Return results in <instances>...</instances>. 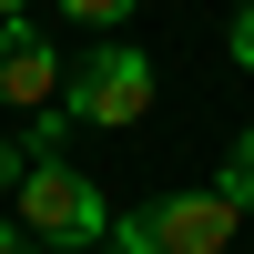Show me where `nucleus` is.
<instances>
[{
    "label": "nucleus",
    "mask_w": 254,
    "mask_h": 254,
    "mask_svg": "<svg viewBox=\"0 0 254 254\" xmlns=\"http://www.w3.org/2000/svg\"><path fill=\"white\" fill-rule=\"evenodd\" d=\"M0 254H41V244H31V234H20V224H0Z\"/></svg>",
    "instance_id": "nucleus-10"
},
{
    "label": "nucleus",
    "mask_w": 254,
    "mask_h": 254,
    "mask_svg": "<svg viewBox=\"0 0 254 254\" xmlns=\"http://www.w3.org/2000/svg\"><path fill=\"white\" fill-rule=\"evenodd\" d=\"M71 132H81V122L61 112V102H51V112H31V132H20V153H31V163H61V142H71Z\"/></svg>",
    "instance_id": "nucleus-5"
},
{
    "label": "nucleus",
    "mask_w": 254,
    "mask_h": 254,
    "mask_svg": "<svg viewBox=\"0 0 254 254\" xmlns=\"http://www.w3.org/2000/svg\"><path fill=\"white\" fill-rule=\"evenodd\" d=\"M0 102H31V112L61 102V51H51V31L0 20Z\"/></svg>",
    "instance_id": "nucleus-4"
},
{
    "label": "nucleus",
    "mask_w": 254,
    "mask_h": 254,
    "mask_svg": "<svg viewBox=\"0 0 254 254\" xmlns=\"http://www.w3.org/2000/svg\"><path fill=\"white\" fill-rule=\"evenodd\" d=\"M153 81H163V61L132 51V41H112V51H92L71 81H61V112H71V122H102V132H122V122L153 112Z\"/></svg>",
    "instance_id": "nucleus-3"
},
{
    "label": "nucleus",
    "mask_w": 254,
    "mask_h": 254,
    "mask_svg": "<svg viewBox=\"0 0 254 254\" xmlns=\"http://www.w3.org/2000/svg\"><path fill=\"white\" fill-rule=\"evenodd\" d=\"M20 173H31V153H20V142H10V132H0V193H10V183H20Z\"/></svg>",
    "instance_id": "nucleus-9"
},
{
    "label": "nucleus",
    "mask_w": 254,
    "mask_h": 254,
    "mask_svg": "<svg viewBox=\"0 0 254 254\" xmlns=\"http://www.w3.org/2000/svg\"><path fill=\"white\" fill-rule=\"evenodd\" d=\"M20 10H31V0H0V20H20Z\"/></svg>",
    "instance_id": "nucleus-11"
},
{
    "label": "nucleus",
    "mask_w": 254,
    "mask_h": 254,
    "mask_svg": "<svg viewBox=\"0 0 254 254\" xmlns=\"http://www.w3.org/2000/svg\"><path fill=\"white\" fill-rule=\"evenodd\" d=\"M234 234H244V214L203 183V193H163L142 214H112V244L102 254H224Z\"/></svg>",
    "instance_id": "nucleus-2"
},
{
    "label": "nucleus",
    "mask_w": 254,
    "mask_h": 254,
    "mask_svg": "<svg viewBox=\"0 0 254 254\" xmlns=\"http://www.w3.org/2000/svg\"><path fill=\"white\" fill-rule=\"evenodd\" d=\"M61 20H81V31H112V20H132V0H61Z\"/></svg>",
    "instance_id": "nucleus-7"
},
{
    "label": "nucleus",
    "mask_w": 254,
    "mask_h": 254,
    "mask_svg": "<svg viewBox=\"0 0 254 254\" xmlns=\"http://www.w3.org/2000/svg\"><path fill=\"white\" fill-rule=\"evenodd\" d=\"M214 193L234 203V214H254V132L234 142V153H224V173H214Z\"/></svg>",
    "instance_id": "nucleus-6"
},
{
    "label": "nucleus",
    "mask_w": 254,
    "mask_h": 254,
    "mask_svg": "<svg viewBox=\"0 0 254 254\" xmlns=\"http://www.w3.org/2000/svg\"><path fill=\"white\" fill-rule=\"evenodd\" d=\"M10 224L31 244H61V254H102L112 244V203H102V183H81L71 163H31V173L10 183Z\"/></svg>",
    "instance_id": "nucleus-1"
},
{
    "label": "nucleus",
    "mask_w": 254,
    "mask_h": 254,
    "mask_svg": "<svg viewBox=\"0 0 254 254\" xmlns=\"http://www.w3.org/2000/svg\"><path fill=\"white\" fill-rule=\"evenodd\" d=\"M224 51H234L244 71H254V0H244V10H234V31H224Z\"/></svg>",
    "instance_id": "nucleus-8"
}]
</instances>
